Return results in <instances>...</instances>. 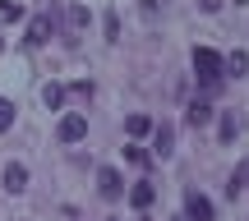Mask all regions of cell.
<instances>
[{"label": "cell", "instance_id": "1", "mask_svg": "<svg viewBox=\"0 0 249 221\" xmlns=\"http://www.w3.org/2000/svg\"><path fill=\"white\" fill-rule=\"evenodd\" d=\"M194 74L208 88H217V83H222V55H217L213 46H194Z\"/></svg>", "mask_w": 249, "mask_h": 221}, {"label": "cell", "instance_id": "2", "mask_svg": "<svg viewBox=\"0 0 249 221\" xmlns=\"http://www.w3.org/2000/svg\"><path fill=\"white\" fill-rule=\"evenodd\" d=\"M97 194L111 198V203H116V198H124V180H120L116 166H102V170H97Z\"/></svg>", "mask_w": 249, "mask_h": 221}, {"label": "cell", "instance_id": "3", "mask_svg": "<svg viewBox=\"0 0 249 221\" xmlns=\"http://www.w3.org/2000/svg\"><path fill=\"white\" fill-rule=\"evenodd\" d=\"M185 217L189 221H213V203H208L198 189H189V194H185Z\"/></svg>", "mask_w": 249, "mask_h": 221}, {"label": "cell", "instance_id": "4", "mask_svg": "<svg viewBox=\"0 0 249 221\" xmlns=\"http://www.w3.org/2000/svg\"><path fill=\"white\" fill-rule=\"evenodd\" d=\"M51 33H55L51 14H37L33 23H28V46H46V42H51Z\"/></svg>", "mask_w": 249, "mask_h": 221}, {"label": "cell", "instance_id": "5", "mask_svg": "<svg viewBox=\"0 0 249 221\" xmlns=\"http://www.w3.org/2000/svg\"><path fill=\"white\" fill-rule=\"evenodd\" d=\"M83 134H88V115L74 111V115H65V120H60V143H79Z\"/></svg>", "mask_w": 249, "mask_h": 221}, {"label": "cell", "instance_id": "6", "mask_svg": "<svg viewBox=\"0 0 249 221\" xmlns=\"http://www.w3.org/2000/svg\"><path fill=\"white\" fill-rule=\"evenodd\" d=\"M5 189H9V194H23V189H28V166H23V161H9V166H5Z\"/></svg>", "mask_w": 249, "mask_h": 221}, {"label": "cell", "instance_id": "7", "mask_svg": "<svg viewBox=\"0 0 249 221\" xmlns=\"http://www.w3.org/2000/svg\"><path fill=\"white\" fill-rule=\"evenodd\" d=\"M208 120H213V106L194 97V102H189V111H185V124H189V129H203Z\"/></svg>", "mask_w": 249, "mask_h": 221}, {"label": "cell", "instance_id": "8", "mask_svg": "<svg viewBox=\"0 0 249 221\" xmlns=\"http://www.w3.org/2000/svg\"><path fill=\"white\" fill-rule=\"evenodd\" d=\"M171 143H176L171 124H157V129H152V148H157V157H171Z\"/></svg>", "mask_w": 249, "mask_h": 221}, {"label": "cell", "instance_id": "9", "mask_svg": "<svg viewBox=\"0 0 249 221\" xmlns=\"http://www.w3.org/2000/svg\"><path fill=\"white\" fill-rule=\"evenodd\" d=\"M217 134H222V143H231L235 134H240V115H235V111H222V120H217Z\"/></svg>", "mask_w": 249, "mask_h": 221}, {"label": "cell", "instance_id": "10", "mask_svg": "<svg viewBox=\"0 0 249 221\" xmlns=\"http://www.w3.org/2000/svg\"><path fill=\"white\" fill-rule=\"evenodd\" d=\"M152 198H157V189H152L148 180H139V185L129 189V203H134V207H152Z\"/></svg>", "mask_w": 249, "mask_h": 221}, {"label": "cell", "instance_id": "11", "mask_svg": "<svg viewBox=\"0 0 249 221\" xmlns=\"http://www.w3.org/2000/svg\"><path fill=\"white\" fill-rule=\"evenodd\" d=\"M245 185H249V157L240 161V166H235V175H231V185H226V194H231V198H235V194H240V189H245Z\"/></svg>", "mask_w": 249, "mask_h": 221}, {"label": "cell", "instance_id": "12", "mask_svg": "<svg viewBox=\"0 0 249 221\" xmlns=\"http://www.w3.org/2000/svg\"><path fill=\"white\" fill-rule=\"evenodd\" d=\"M222 69H231L235 79H240V74L249 69V55H245V51H231V55H226V60H222Z\"/></svg>", "mask_w": 249, "mask_h": 221}, {"label": "cell", "instance_id": "13", "mask_svg": "<svg viewBox=\"0 0 249 221\" xmlns=\"http://www.w3.org/2000/svg\"><path fill=\"white\" fill-rule=\"evenodd\" d=\"M124 129H129L134 138H143V134H152V120H148V115H129V120H124Z\"/></svg>", "mask_w": 249, "mask_h": 221}, {"label": "cell", "instance_id": "14", "mask_svg": "<svg viewBox=\"0 0 249 221\" xmlns=\"http://www.w3.org/2000/svg\"><path fill=\"white\" fill-rule=\"evenodd\" d=\"M42 102H46V106H60V102H65V88H60V83H46V88H42Z\"/></svg>", "mask_w": 249, "mask_h": 221}, {"label": "cell", "instance_id": "15", "mask_svg": "<svg viewBox=\"0 0 249 221\" xmlns=\"http://www.w3.org/2000/svg\"><path fill=\"white\" fill-rule=\"evenodd\" d=\"M70 28H74V33L88 28V9H83V5H70Z\"/></svg>", "mask_w": 249, "mask_h": 221}, {"label": "cell", "instance_id": "16", "mask_svg": "<svg viewBox=\"0 0 249 221\" xmlns=\"http://www.w3.org/2000/svg\"><path fill=\"white\" fill-rule=\"evenodd\" d=\"M5 129H14V102L0 97V134H5Z\"/></svg>", "mask_w": 249, "mask_h": 221}, {"label": "cell", "instance_id": "17", "mask_svg": "<svg viewBox=\"0 0 249 221\" xmlns=\"http://www.w3.org/2000/svg\"><path fill=\"white\" fill-rule=\"evenodd\" d=\"M23 9H18V0H0V18H18Z\"/></svg>", "mask_w": 249, "mask_h": 221}, {"label": "cell", "instance_id": "18", "mask_svg": "<svg viewBox=\"0 0 249 221\" xmlns=\"http://www.w3.org/2000/svg\"><path fill=\"white\" fill-rule=\"evenodd\" d=\"M124 157H129L134 166H148V152H143V148H124Z\"/></svg>", "mask_w": 249, "mask_h": 221}, {"label": "cell", "instance_id": "19", "mask_svg": "<svg viewBox=\"0 0 249 221\" xmlns=\"http://www.w3.org/2000/svg\"><path fill=\"white\" fill-rule=\"evenodd\" d=\"M70 92H74V97H79V102H92V83H74Z\"/></svg>", "mask_w": 249, "mask_h": 221}, {"label": "cell", "instance_id": "20", "mask_svg": "<svg viewBox=\"0 0 249 221\" xmlns=\"http://www.w3.org/2000/svg\"><path fill=\"white\" fill-rule=\"evenodd\" d=\"M107 37H111V42L120 37V18H116V14H107Z\"/></svg>", "mask_w": 249, "mask_h": 221}, {"label": "cell", "instance_id": "21", "mask_svg": "<svg viewBox=\"0 0 249 221\" xmlns=\"http://www.w3.org/2000/svg\"><path fill=\"white\" fill-rule=\"evenodd\" d=\"M198 5H203L208 14H217V9H222V0H198Z\"/></svg>", "mask_w": 249, "mask_h": 221}]
</instances>
